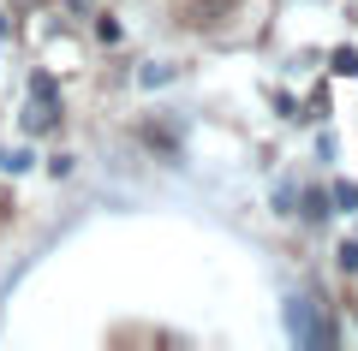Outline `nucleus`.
<instances>
[{
  "mask_svg": "<svg viewBox=\"0 0 358 351\" xmlns=\"http://www.w3.org/2000/svg\"><path fill=\"white\" fill-rule=\"evenodd\" d=\"M287 327H293L299 345H329V327L317 322V304H310V298H293V304H287Z\"/></svg>",
  "mask_w": 358,
  "mask_h": 351,
  "instance_id": "obj_1",
  "label": "nucleus"
},
{
  "mask_svg": "<svg viewBox=\"0 0 358 351\" xmlns=\"http://www.w3.org/2000/svg\"><path fill=\"white\" fill-rule=\"evenodd\" d=\"M54 126V96H30L24 107V131H48Z\"/></svg>",
  "mask_w": 358,
  "mask_h": 351,
  "instance_id": "obj_2",
  "label": "nucleus"
},
{
  "mask_svg": "<svg viewBox=\"0 0 358 351\" xmlns=\"http://www.w3.org/2000/svg\"><path fill=\"white\" fill-rule=\"evenodd\" d=\"M329 202H334V209H346V214H352V209H358V185H346V179H334Z\"/></svg>",
  "mask_w": 358,
  "mask_h": 351,
  "instance_id": "obj_3",
  "label": "nucleus"
},
{
  "mask_svg": "<svg viewBox=\"0 0 358 351\" xmlns=\"http://www.w3.org/2000/svg\"><path fill=\"white\" fill-rule=\"evenodd\" d=\"M0 167H6V173H24V167H30V149H6V155H0Z\"/></svg>",
  "mask_w": 358,
  "mask_h": 351,
  "instance_id": "obj_4",
  "label": "nucleus"
},
{
  "mask_svg": "<svg viewBox=\"0 0 358 351\" xmlns=\"http://www.w3.org/2000/svg\"><path fill=\"white\" fill-rule=\"evenodd\" d=\"M167 77H173L167 66H143V72H138V84H143V89H155V84H167Z\"/></svg>",
  "mask_w": 358,
  "mask_h": 351,
  "instance_id": "obj_5",
  "label": "nucleus"
},
{
  "mask_svg": "<svg viewBox=\"0 0 358 351\" xmlns=\"http://www.w3.org/2000/svg\"><path fill=\"white\" fill-rule=\"evenodd\" d=\"M341 268H346V274H358V239L341 244Z\"/></svg>",
  "mask_w": 358,
  "mask_h": 351,
  "instance_id": "obj_6",
  "label": "nucleus"
},
{
  "mask_svg": "<svg viewBox=\"0 0 358 351\" xmlns=\"http://www.w3.org/2000/svg\"><path fill=\"white\" fill-rule=\"evenodd\" d=\"M334 72H352V77H358V54L341 48V54H334Z\"/></svg>",
  "mask_w": 358,
  "mask_h": 351,
  "instance_id": "obj_7",
  "label": "nucleus"
},
{
  "mask_svg": "<svg viewBox=\"0 0 358 351\" xmlns=\"http://www.w3.org/2000/svg\"><path fill=\"white\" fill-rule=\"evenodd\" d=\"M0 36H6V18H0Z\"/></svg>",
  "mask_w": 358,
  "mask_h": 351,
  "instance_id": "obj_8",
  "label": "nucleus"
}]
</instances>
